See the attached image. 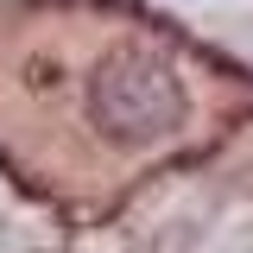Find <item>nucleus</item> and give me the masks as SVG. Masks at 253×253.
Masks as SVG:
<instances>
[{
	"instance_id": "f257e3e1",
	"label": "nucleus",
	"mask_w": 253,
	"mask_h": 253,
	"mask_svg": "<svg viewBox=\"0 0 253 253\" xmlns=\"http://www.w3.org/2000/svg\"><path fill=\"white\" fill-rule=\"evenodd\" d=\"M89 114H95L101 133L139 146V139H165V133L184 126L190 95H184L177 70L165 57H152V51H114L89 76Z\"/></svg>"
}]
</instances>
